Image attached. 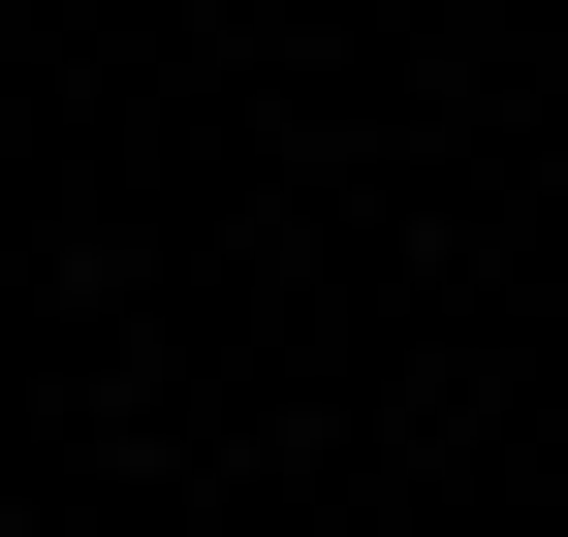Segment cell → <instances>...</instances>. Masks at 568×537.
Masks as SVG:
<instances>
[]
</instances>
